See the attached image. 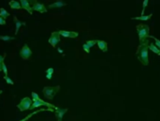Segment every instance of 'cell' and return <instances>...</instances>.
I'll use <instances>...</instances> for the list:
<instances>
[{
  "label": "cell",
  "mask_w": 160,
  "mask_h": 121,
  "mask_svg": "<svg viewBox=\"0 0 160 121\" xmlns=\"http://www.w3.org/2000/svg\"><path fill=\"white\" fill-rule=\"evenodd\" d=\"M2 92H3L2 90H0V94H2Z\"/></svg>",
  "instance_id": "obj_32"
},
{
  "label": "cell",
  "mask_w": 160,
  "mask_h": 121,
  "mask_svg": "<svg viewBox=\"0 0 160 121\" xmlns=\"http://www.w3.org/2000/svg\"><path fill=\"white\" fill-rule=\"evenodd\" d=\"M97 46L102 52H107L108 51V44L104 40H97Z\"/></svg>",
  "instance_id": "obj_15"
},
{
  "label": "cell",
  "mask_w": 160,
  "mask_h": 121,
  "mask_svg": "<svg viewBox=\"0 0 160 121\" xmlns=\"http://www.w3.org/2000/svg\"><path fill=\"white\" fill-rule=\"evenodd\" d=\"M149 49L151 50L152 52H154L155 53H156L157 55H160V49L157 48V46L154 43H149Z\"/></svg>",
  "instance_id": "obj_17"
},
{
  "label": "cell",
  "mask_w": 160,
  "mask_h": 121,
  "mask_svg": "<svg viewBox=\"0 0 160 121\" xmlns=\"http://www.w3.org/2000/svg\"><path fill=\"white\" fill-rule=\"evenodd\" d=\"M33 100L32 99H30L29 97H25V98L22 99L21 102H20L18 105H17V108H18L21 112H23V111L26 110H30V107L32 106Z\"/></svg>",
  "instance_id": "obj_4"
},
{
  "label": "cell",
  "mask_w": 160,
  "mask_h": 121,
  "mask_svg": "<svg viewBox=\"0 0 160 121\" xmlns=\"http://www.w3.org/2000/svg\"><path fill=\"white\" fill-rule=\"evenodd\" d=\"M32 11H39L40 13H44V12H47L48 9H47L45 8V6L41 4V3L36 2L32 5Z\"/></svg>",
  "instance_id": "obj_9"
},
{
  "label": "cell",
  "mask_w": 160,
  "mask_h": 121,
  "mask_svg": "<svg viewBox=\"0 0 160 121\" xmlns=\"http://www.w3.org/2000/svg\"><path fill=\"white\" fill-rule=\"evenodd\" d=\"M66 5V2H64L63 0H56L55 2L49 5V9H59L62 8V7H65Z\"/></svg>",
  "instance_id": "obj_12"
},
{
  "label": "cell",
  "mask_w": 160,
  "mask_h": 121,
  "mask_svg": "<svg viewBox=\"0 0 160 121\" xmlns=\"http://www.w3.org/2000/svg\"><path fill=\"white\" fill-rule=\"evenodd\" d=\"M152 14L149 15H142V16H138V17H133L132 20H139V21H148L149 19H151Z\"/></svg>",
  "instance_id": "obj_18"
},
{
  "label": "cell",
  "mask_w": 160,
  "mask_h": 121,
  "mask_svg": "<svg viewBox=\"0 0 160 121\" xmlns=\"http://www.w3.org/2000/svg\"><path fill=\"white\" fill-rule=\"evenodd\" d=\"M83 49L84 51H85L87 53H90V49H91V48L86 44V43H84V44L83 45Z\"/></svg>",
  "instance_id": "obj_25"
},
{
  "label": "cell",
  "mask_w": 160,
  "mask_h": 121,
  "mask_svg": "<svg viewBox=\"0 0 160 121\" xmlns=\"http://www.w3.org/2000/svg\"><path fill=\"white\" fill-rule=\"evenodd\" d=\"M136 29H137V33L139 36V41L141 44L147 40V38H149L150 28L147 25H138Z\"/></svg>",
  "instance_id": "obj_2"
},
{
  "label": "cell",
  "mask_w": 160,
  "mask_h": 121,
  "mask_svg": "<svg viewBox=\"0 0 160 121\" xmlns=\"http://www.w3.org/2000/svg\"><path fill=\"white\" fill-rule=\"evenodd\" d=\"M58 52H60V53H63V51L61 49H58Z\"/></svg>",
  "instance_id": "obj_31"
},
{
  "label": "cell",
  "mask_w": 160,
  "mask_h": 121,
  "mask_svg": "<svg viewBox=\"0 0 160 121\" xmlns=\"http://www.w3.org/2000/svg\"><path fill=\"white\" fill-rule=\"evenodd\" d=\"M0 39L4 40V41H9V40L15 39L14 37H9V36H0Z\"/></svg>",
  "instance_id": "obj_21"
},
{
  "label": "cell",
  "mask_w": 160,
  "mask_h": 121,
  "mask_svg": "<svg viewBox=\"0 0 160 121\" xmlns=\"http://www.w3.org/2000/svg\"><path fill=\"white\" fill-rule=\"evenodd\" d=\"M148 50H149V42H148V40H146L145 42L141 43V44H139L138 46L137 52H136L139 61H141L142 65H144V66H147L149 64Z\"/></svg>",
  "instance_id": "obj_1"
},
{
  "label": "cell",
  "mask_w": 160,
  "mask_h": 121,
  "mask_svg": "<svg viewBox=\"0 0 160 121\" xmlns=\"http://www.w3.org/2000/svg\"><path fill=\"white\" fill-rule=\"evenodd\" d=\"M60 90V86H45L43 88V94L44 96L46 97V99L48 100H53V97L55 96L56 93H58Z\"/></svg>",
  "instance_id": "obj_3"
},
{
  "label": "cell",
  "mask_w": 160,
  "mask_h": 121,
  "mask_svg": "<svg viewBox=\"0 0 160 121\" xmlns=\"http://www.w3.org/2000/svg\"><path fill=\"white\" fill-rule=\"evenodd\" d=\"M53 72H54V70H53V68H49L48 70H46V73H50V74H53Z\"/></svg>",
  "instance_id": "obj_28"
},
{
  "label": "cell",
  "mask_w": 160,
  "mask_h": 121,
  "mask_svg": "<svg viewBox=\"0 0 160 121\" xmlns=\"http://www.w3.org/2000/svg\"><path fill=\"white\" fill-rule=\"evenodd\" d=\"M6 25V20L3 19L2 17H0V25Z\"/></svg>",
  "instance_id": "obj_27"
},
{
  "label": "cell",
  "mask_w": 160,
  "mask_h": 121,
  "mask_svg": "<svg viewBox=\"0 0 160 121\" xmlns=\"http://www.w3.org/2000/svg\"><path fill=\"white\" fill-rule=\"evenodd\" d=\"M53 110L54 109H53V108H48V109H40V110H37V111H36V112H33L32 114H30V115H28L26 117H25V118L23 119H22V120H20V121H26V120H28L29 118H31V117L33 116H35L36 114H39V113H40V112H45V111H50V112H53Z\"/></svg>",
  "instance_id": "obj_14"
},
{
  "label": "cell",
  "mask_w": 160,
  "mask_h": 121,
  "mask_svg": "<svg viewBox=\"0 0 160 121\" xmlns=\"http://www.w3.org/2000/svg\"><path fill=\"white\" fill-rule=\"evenodd\" d=\"M20 55H21V57L23 60H27V59H29L30 57H31L32 51H31V49L29 48V46L27 45L26 43L23 46L21 52H20Z\"/></svg>",
  "instance_id": "obj_7"
},
{
  "label": "cell",
  "mask_w": 160,
  "mask_h": 121,
  "mask_svg": "<svg viewBox=\"0 0 160 121\" xmlns=\"http://www.w3.org/2000/svg\"><path fill=\"white\" fill-rule=\"evenodd\" d=\"M13 21H14V23H15V35L18 34L19 32V29L21 27L22 25H25V22H21L20 20H18V18L14 16L13 17Z\"/></svg>",
  "instance_id": "obj_13"
},
{
  "label": "cell",
  "mask_w": 160,
  "mask_h": 121,
  "mask_svg": "<svg viewBox=\"0 0 160 121\" xmlns=\"http://www.w3.org/2000/svg\"><path fill=\"white\" fill-rule=\"evenodd\" d=\"M59 33L60 35L64 37V38H70V39H74V38H77L79 34H78V32H75V31H67V30H59Z\"/></svg>",
  "instance_id": "obj_8"
},
{
  "label": "cell",
  "mask_w": 160,
  "mask_h": 121,
  "mask_svg": "<svg viewBox=\"0 0 160 121\" xmlns=\"http://www.w3.org/2000/svg\"><path fill=\"white\" fill-rule=\"evenodd\" d=\"M2 72H4L5 75H8V69H7V66L4 62H3V64H2Z\"/></svg>",
  "instance_id": "obj_26"
},
{
  "label": "cell",
  "mask_w": 160,
  "mask_h": 121,
  "mask_svg": "<svg viewBox=\"0 0 160 121\" xmlns=\"http://www.w3.org/2000/svg\"><path fill=\"white\" fill-rule=\"evenodd\" d=\"M28 1H29V0H28Z\"/></svg>",
  "instance_id": "obj_33"
},
{
  "label": "cell",
  "mask_w": 160,
  "mask_h": 121,
  "mask_svg": "<svg viewBox=\"0 0 160 121\" xmlns=\"http://www.w3.org/2000/svg\"><path fill=\"white\" fill-rule=\"evenodd\" d=\"M86 44L90 47V48H92V47L93 46H95V44H97V40H96V39H91V40H87V41L85 42Z\"/></svg>",
  "instance_id": "obj_22"
},
{
  "label": "cell",
  "mask_w": 160,
  "mask_h": 121,
  "mask_svg": "<svg viewBox=\"0 0 160 121\" xmlns=\"http://www.w3.org/2000/svg\"><path fill=\"white\" fill-rule=\"evenodd\" d=\"M67 112V109L58 108V107H57V109L54 111V114H55V117H56L57 121H62L65 114H66Z\"/></svg>",
  "instance_id": "obj_11"
},
{
  "label": "cell",
  "mask_w": 160,
  "mask_h": 121,
  "mask_svg": "<svg viewBox=\"0 0 160 121\" xmlns=\"http://www.w3.org/2000/svg\"><path fill=\"white\" fill-rule=\"evenodd\" d=\"M52 77H53V74H50V73H46V78L47 79L51 80V79H52Z\"/></svg>",
  "instance_id": "obj_29"
},
{
  "label": "cell",
  "mask_w": 160,
  "mask_h": 121,
  "mask_svg": "<svg viewBox=\"0 0 160 121\" xmlns=\"http://www.w3.org/2000/svg\"><path fill=\"white\" fill-rule=\"evenodd\" d=\"M9 16V13L6 11L4 8H1L0 9V17H2L3 19H7Z\"/></svg>",
  "instance_id": "obj_19"
},
{
  "label": "cell",
  "mask_w": 160,
  "mask_h": 121,
  "mask_svg": "<svg viewBox=\"0 0 160 121\" xmlns=\"http://www.w3.org/2000/svg\"><path fill=\"white\" fill-rule=\"evenodd\" d=\"M4 80L7 82V84H9V85H11V86H12V85H14V82H13V81L9 78V77L8 76V75H5L4 76Z\"/></svg>",
  "instance_id": "obj_23"
},
{
  "label": "cell",
  "mask_w": 160,
  "mask_h": 121,
  "mask_svg": "<svg viewBox=\"0 0 160 121\" xmlns=\"http://www.w3.org/2000/svg\"><path fill=\"white\" fill-rule=\"evenodd\" d=\"M60 37H61V35H60L59 31L53 32L52 35H51V37H50V39H48V42L53 47V48H55L56 45L58 44V43L60 42V40H61Z\"/></svg>",
  "instance_id": "obj_6"
},
{
  "label": "cell",
  "mask_w": 160,
  "mask_h": 121,
  "mask_svg": "<svg viewBox=\"0 0 160 121\" xmlns=\"http://www.w3.org/2000/svg\"><path fill=\"white\" fill-rule=\"evenodd\" d=\"M20 4H21L22 9H25L27 12H29V14H33V11H32V7L30 6V3L28 0H19Z\"/></svg>",
  "instance_id": "obj_10"
},
{
  "label": "cell",
  "mask_w": 160,
  "mask_h": 121,
  "mask_svg": "<svg viewBox=\"0 0 160 121\" xmlns=\"http://www.w3.org/2000/svg\"><path fill=\"white\" fill-rule=\"evenodd\" d=\"M148 3H149V0H143V3H142V11H141V15H144V12H145V9L147 8L148 6Z\"/></svg>",
  "instance_id": "obj_20"
},
{
  "label": "cell",
  "mask_w": 160,
  "mask_h": 121,
  "mask_svg": "<svg viewBox=\"0 0 160 121\" xmlns=\"http://www.w3.org/2000/svg\"><path fill=\"white\" fill-rule=\"evenodd\" d=\"M9 7H11L12 9H22L20 2L19 1H15V0H11V1H9Z\"/></svg>",
  "instance_id": "obj_16"
},
{
  "label": "cell",
  "mask_w": 160,
  "mask_h": 121,
  "mask_svg": "<svg viewBox=\"0 0 160 121\" xmlns=\"http://www.w3.org/2000/svg\"><path fill=\"white\" fill-rule=\"evenodd\" d=\"M149 38H151V39H154V40H155V44L156 46H157V48L160 49V40H159L158 39H156L155 37H154V36H149Z\"/></svg>",
  "instance_id": "obj_24"
},
{
  "label": "cell",
  "mask_w": 160,
  "mask_h": 121,
  "mask_svg": "<svg viewBox=\"0 0 160 121\" xmlns=\"http://www.w3.org/2000/svg\"><path fill=\"white\" fill-rule=\"evenodd\" d=\"M40 106H47L48 108H53L54 110H56L57 109V107L56 106H54L53 104H51L49 102H44L43 100L41 99H39V100H34L33 103H32V106L30 107V110H33V109H36V108H39V107Z\"/></svg>",
  "instance_id": "obj_5"
},
{
  "label": "cell",
  "mask_w": 160,
  "mask_h": 121,
  "mask_svg": "<svg viewBox=\"0 0 160 121\" xmlns=\"http://www.w3.org/2000/svg\"><path fill=\"white\" fill-rule=\"evenodd\" d=\"M36 2H37V0H29V3H32V5Z\"/></svg>",
  "instance_id": "obj_30"
}]
</instances>
